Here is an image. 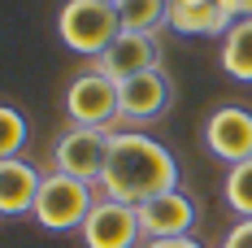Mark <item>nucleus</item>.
Returning <instances> with one entry per match:
<instances>
[{"label": "nucleus", "mask_w": 252, "mask_h": 248, "mask_svg": "<svg viewBox=\"0 0 252 248\" xmlns=\"http://www.w3.org/2000/svg\"><path fill=\"white\" fill-rule=\"evenodd\" d=\"M178 157L161 140H152L148 131H113L109 135V161H104L100 174V196L122 200V205H144L152 196H165V192H178Z\"/></svg>", "instance_id": "f257e3e1"}, {"label": "nucleus", "mask_w": 252, "mask_h": 248, "mask_svg": "<svg viewBox=\"0 0 252 248\" xmlns=\"http://www.w3.org/2000/svg\"><path fill=\"white\" fill-rule=\"evenodd\" d=\"M57 35L70 52L100 61L104 48L122 35V13L109 0H65L57 9Z\"/></svg>", "instance_id": "f03ea898"}, {"label": "nucleus", "mask_w": 252, "mask_h": 248, "mask_svg": "<svg viewBox=\"0 0 252 248\" xmlns=\"http://www.w3.org/2000/svg\"><path fill=\"white\" fill-rule=\"evenodd\" d=\"M96 200H100V187L96 183H83L74 174L48 170L31 218L44 226V231H52V235H70V231H83V222L96 209Z\"/></svg>", "instance_id": "7ed1b4c3"}, {"label": "nucleus", "mask_w": 252, "mask_h": 248, "mask_svg": "<svg viewBox=\"0 0 252 248\" xmlns=\"http://www.w3.org/2000/svg\"><path fill=\"white\" fill-rule=\"evenodd\" d=\"M65 118L70 126H92V131H122V100H118V83L100 74L96 66H83L70 83H65Z\"/></svg>", "instance_id": "20e7f679"}, {"label": "nucleus", "mask_w": 252, "mask_h": 248, "mask_svg": "<svg viewBox=\"0 0 252 248\" xmlns=\"http://www.w3.org/2000/svg\"><path fill=\"white\" fill-rule=\"evenodd\" d=\"M104 161H109V131L70 126V131H61L57 144H52V170L74 174L83 183H100Z\"/></svg>", "instance_id": "39448f33"}, {"label": "nucleus", "mask_w": 252, "mask_h": 248, "mask_svg": "<svg viewBox=\"0 0 252 248\" xmlns=\"http://www.w3.org/2000/svg\"><path fill=\"white\" fill-rule=\"evenodd\" d=\"M83 248H144V226H139V209L122 205V200L100 196L92 218L83 222Z\"/></svg>", "instance_id": "423d86ee"}, {"label": "nucleus", "mask_w": 252, "mask_h": 248, "mask_svg": "<svg viewBox=\"0 0 252 248\" xmlns=\"http://www.w3.org/2000/svg\"><path fill=\"white\" fill-rule=\"evenodd\" d=\"M204 148L226 166L252 161V109L248 105H218L204 118Z\"/></svg>", "instance_id": "0eeeda50"}, {"label": "nucleus", "mask_w": 252, "mask_h": 248, "mask_svg": "<svg viewBox=\"0 0 252 248\" xmlns=\"http://www.w3.org/2000/svg\"><path fill=\"white\" fill-rule=\"evenodd\" d=\"M118 100H122V126L126 131H144L148 122H157L170 100H174V83L165 70H148V74H135L118 83Z\"/></svg>", "instance_id": "6e6552de"}, {"label": "nucleus", "mask_w": 252, "mask_h": 248, "mask_svg": "<svg viewBox=\"0 0 252 248\" xmlns=\"http://www.w3.org/2000/svg\"><path fill=\"white\" fill-rule=\"evenodd\" d=\"M100 74H109L113 83H126L135 74H148V70H161V35H135V31H122L109 48H104L100 61H92Z\"/></svg>", "instance_id": "1a4fd4ad"}, {"label": "nucleus", "mask_w": 252, "mask_h": 248, "mask_svg": "<svg viewBox=\"0 0 252 248\" xmlns=\"http://www.w3.org/2000/svg\"><path fill=\"white\" fill-rule=\"evenodd\" d=\"M200 222V209L196 200L187 196L183 187L165 192V196H152L139 205V226H144V240H178V235H191Z\"/></svg>", "instance_id": "9d476101"}, {"label": "nucleus", "mask_w": 252, "mask_h": 248, "mask_svg": "<svg viewBox=\"0 0 252 248\" xmlns=\"http://www.w3.org/2000/svg\"><path fill=\"white\" fill-rule=\"evenodd\" d=\"M44 187V170H35L22 157H9L0 161V213L13 222L22 213H35V200Z\"/></svg>", "instance_id": "9b49d317"}, {"label": "nucleus", "mask_w": 252, "mask_h": 248, "mask_svg": "<svg viewBox=\"0 0 252 248\" xmlns=\"http://www.w3.org/2000/svg\"><path fill=\"white\" fill-rule=\"evenodd\" d=\"M235 18L218 0H204V4H183V0H170V31L174 35H187V39H218L226 35Z\"/></svg>", "instance_id": "f8f14e48"}, {"label": "nucleus", "mask_w": 252, "mask_h": 248, "mask_svg": "<svg viewBox=\"0 0 252 248\" xmlns=\"http://www.w3.org/2000/svg\"><path fill=\"white\" fill-rule=\"evenodd\" d=\"M218 66L235 83H252V18H239L218 44Z\"/></svg>", "instance_id": "ddd939ff"}, {"label": "nucleus", "mask_w": 252, "mask_h": 248, "mask_svg": "<svg viewBox=\"0 0 252 248\" xmlns=\"http://www.w3.org/2000/svg\"><path fill=\"white\" fill-rule=\"evenodd\" d=\"M118 13H122V31L161 35V31L170 26V0H122Z\"/></svg>", "instance_id": "4468645a"}, {"label": "nucleus", "mask_w": 252, "mask_h": 248, "mask_svg": "<svg viewBox=\"0 0 252 248\" xmlns=\"http://www.w3.org/2000/svg\"><path fill=\"white\" fill-rule=\"evenodd\" d=\"M222 200L226 209L244 222L252 218V161H239V166H226V178H222Z\"/></svg>", "instance_id": "2eb2a0df"}, {"label": "nucleus", "mask_w": 252, "mask_h": 248, "mask_svg": "<svg viewBox=\"0 0 252 248\" xmlns=\"http://www.w3.org/2000/svg\"><path fill=\"white\" fill-rule=\"evenodd\" d=\"M26 140H31V122L22 118L18 105H0V161L22 157Z\"/></svg>", "instance_id": "dca6fc26"}, {"label": "nucleus", "mask_w": 252, "mask_h": 248, "mask_svg": "<svg viewBox=\"0 0 252 248\" xmlns=\"http://www.w3.org/2000/svg\"><path fill=\"white\" fill-rule=\"evenodd\" d=\"M218 248H252V218L226 226V235H222V244H218Z\"/></svg>", "instance_id": "f3484780"}, {"label": "nucleus", "mask_w": 252, "mask_h": 248, "mask_svg": "<svg viewBox=\"0 0 252 248\" xmlns=\"http://www.w3.org/2000/svg\"><path fill=\"white\" fill-rule=\"evenodd\" d=\"M144 248H204L196 235H178V240H148Z\"/></svg>", "instance_id": "a211bd4d"}, {"label": "nucleus", "mask_w": 252, "mask_h": 248, "mask_svg": "<svg viewBox=\"0 0 252 248\" xmlns=\"http://www.w3.org/2000/svg\"><path fill=\"white\" fill-rule=\"evenodd\" d=\"M218 4L226 9L235 22H239V18H252V0H218Z\"/></svg>", "instance_id": "6ab92c4d"}, {"label": "nucleus", "mask_w": 252, "mask_h": 248, "mask_svg": "<svg viewBox=\"0 0 252 248\" xmlns=\"http://www.w3.org/2000/svg\"><path fill=\"white\" fill-rule=\"evenodd\" d=\"M183 4H204V0H183Z\"/></svg>", "instance_id": "aec40b11"}, {"label": "nucleus", "mask_w": 252, "mask_h": 248, "mask_svg": "<svg viewBox=\"0 0 252 248\" xmlns=\"http://www.w3.org/2000/svg\"><path fill=\"white\" fill-rule=\"evenodd\" d=\"M109 4H122V0H109Z\"/></svg>", "instance_id": "412c9836"}]
</instances>
